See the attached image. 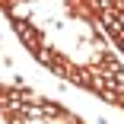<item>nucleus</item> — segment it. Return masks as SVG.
Instances as JSON below:
<instances>
[{"label": "nucleus", "instance_id": "f257e3e1", "mask_svg": "<svg viewBox=\"0 0 124 124\" xmlns=\"http://www.w3.org/2000/svg\"><path fill=\"white\" fill-rule=\"evenodd\" d=\"M16 35H19L22 41H26V45L32 48V51H38V48H41V38H38V32H35V29H29L26 22H16Z\"/></svg>", "mask_w": 124, "mask_h": 124}]
</instances>
